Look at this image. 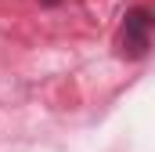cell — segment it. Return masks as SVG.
<instances>
[{
  "label": "cell",
  "instance_id": "cell-1",
  "mask_svg": "<svg viewBox=\"0 0 155 152\" xmlns=\"http://www.w3.org/2000/svg\"><path fill=\"white\" fill-rule=\"evenodd\" d=\"M152 47V11L148 7H134L123 18V51L130 58H144Z\"/></svg>",
  "mask_w": 155,
  "mask_h": 152
},
{
  "label": "cell",
  "instance_id": "cell-2",
  "mask_svg": "<svg viewBox=\"0 0 155 152\" xmlns=\"http://www.w3.org/2000/svg\"><path fill=\"white\" fill-rule=\"evenodd\" d=\"M43 4H58V0H43Z\"/></svg>",
  "mask_w": 155,
  "mask_h": 152
}]
</instances>
